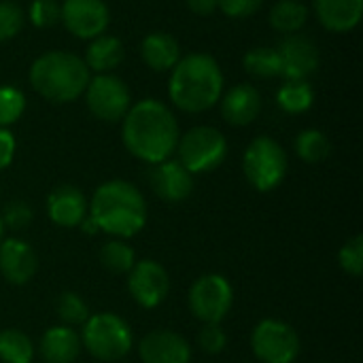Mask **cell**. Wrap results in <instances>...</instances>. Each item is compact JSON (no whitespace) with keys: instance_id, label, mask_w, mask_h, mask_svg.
Returning a JSON list of instances; mask_svg holds the SVG:
<instances>
[{"instance_id":"obj_1","label":"cell","mask_w":363,"mask_h":363,"mask_svg":"<svg viewBox=\"0 0 363 363\" xmlns=\"http://www.w3.org/2000/svg\"><path fill=\"white\" fill-rule=\"evenodd\" d=\"M121 138L125 149L140 162L160 164L170 160L179 143V121L160 100L147 98L130 106L121 119Z\"/></svg>"},{"instance_id":"obj_2","label":"cell","mask_w":363,"mask_h":363,"mask_svg":"<svg viewBox=\"0 0 363 363\" xmlns=\"http://www.w3.org/2000/svg\"><path fill=\"white\" fill-rule=\"evenodd\" d=\"M223 94V70L208 53H189L170 70L168 96L183 113H204L219 104Z\"/></svg>"},{"instance_id":"obj_3","label":"cell","mask_w":363,"mask_h":363,"mask_svg":"<svg viewBox=\"0 0 363 363\" xmlns=\"http://www.w3.org/2000/svg\"><path fill=\"white\" fill-rule=\"evenodd\" d=\"M87 215L94 219L100 232L119 240H128L145 228L147 202L134 183L113 179L94 191Z\"/></svg>"},{"instance_id":"obj_4","label":"cell","mask_w":363,"mask_h":363,"mask_svg":"<svg viewBox=\"0 0 363 363\" xmlns=\"http://www.w3.org/2000/svg\"><path fill=\"white\" fill-rule=\"evenodd\" d=\"M91 79L83 57L70 51H47L38 55L30 66L32 89L53 104H68L83 96Z\"/></svg>"},{"instance_id":"obj_5","label":"cell","mask_w":363,"mask_h":363,"mask_svg":"<svg viewBox=\"0 0 363 363\" xmlns=\"http://www.w3.org/2000/svg\"><path fill=\"white\" fill-rule=\"evenodd\" d=\"M81 328V347L98 362H119L134 347L130 325L115 313L89 315V319Z\"/></svg>"},{"instance_id":"obj_6","label":"cell","mask_w":363,"mask_h":363,"mask_svg":"<svg viewBox=\"0 0 363 363\" xmlns=\"http://www.w3.org/2000/svg\"><path fill=\"white\" fill-rule=\"evenodd\" d=\"M287 168H289L287 153L274 138L257 136L249 143L242 157V170L249 185L255 191L268 194L277 189L285 181Z\"/></svg>"},{"instance_id":"obj_7","label":"cell","mask_w":363,"mask_h":363,"mask_svg":"<svg viewBox=\"0 0 363 363\" xmlns=\"http://www.w3.org/2000/svg\"><path fill=\"white\" fill-rule=\"evenodd\" d=\"M179 164L191 174H202L219 168L228 155V140L223 132L211 125H196L179 136Z\"/></svg>"},{"instance_id":"obj_8","label":"cell","mask_w":363,"mask_h":363,"mask_svg":"<svg viewBox=\"0 0 363 363\" xmlns=\"http://www.w3.org/2000/svg\"><path fill=\"white\" fill-rule=\"evenodd\" d=\"M187 304L191 315L202 323H221L234 304V289L223 274H202L189 287Z\"/></svg>"},{"instance_id":"obj_9","label":"cell","mask_w":363,"mask_h":363,"mask_svg":"<svg viewBox=\"0 0 363 363\" xmlns=\"http://www.w3.org/2000/svg\"><path fill=\"white\" fill-rule=\"evenodd\" d=\"M300 349L298 332L281 319H264L251 332V351L262 363H296Z\"/></svg>"},{"instance_id":"obj_10","label":"cell","mask_w":363,"mask_h":363,"mask_svg":"<svg viewBox=\"0 0 363 363\" xmlns=\"http://www.w3.org/2000/svg\"><path fill=\"white\" fill-rule=\"evenodd\" d=\"M85 104L89 113L106 123H117L125 117L132 106V94L123 79L113 72L96 74L89 79L85 91Z\"/></svg>"},{"instance_id":"obj_11","label":"cell","mask_w":363,"mask_h":363,"mask_svg":"<svg viewBox=\"0 0 363 363\" xmlns=\"http://www.w3.org/2000/svg\"><path fill=\"white\" fill-rule=\"evenodd\" d=\"M60 21L72 36L91 40L106 32L111 11L104 0H64L60 4Z\"/></svg>"},{"instance_id":"obj_12","label":"cell","mask_w":363,"mask_h":363,"mask_svg":"<svg viewBox=\"0 0 363 363\" xmlns=\"http://www.w3.org/2000/svg\"><path fill=\"white\" fill-rule=\"evenodd\" d=\"M128 291L140 308H157L170 294V277L155 259H140L128 272Z\"/></svg>"},{"instance_id":"obj_13","label":"cell","mask_w":363,"mask_h":363,"mask_svg":"<svg viewBox=\"0 0 363 363\" xmlns=\"http://www.w3.org/2000/svg\"><path fill=\"white\" fill-rule=\"evenodd\" d=\"M277 51L281 60L283 79H308L321 62L317 45L300 32L287 34L277 47Z\"/></svg>"},{"instance_id":"obj_14","label":"cell","mask_w":363,"mask_h":363,"mask_svg":"<svg viewBox=\"0 0 363 363\" xmlns=\"http://www.w3.org/2000/svg\"><path fill=\"white\" fill-rule=\"evenodd\" d=\"M38 272V255L30 242L11 236L0 242V274L11 285H28Z\"/></svg>"},{"instance_id":"obj_15","label":"cell","mask_w":363,"mask_h":363,"mask_svg":"<svg viewBox=\"0 0 363 363\" xmlns=\"http://www.w3.org/2000/svg\"><path fill=\"white\" fill-rule=\"evenodd\" d=\"M149 185L157 198L170 204L185 202L194 194V174L185 170L177 160H164L149 170Z\"/></svg>"},{"instance_id":"obj_16","label":"cell","mask_w":363,"mask_h":363,"mask_svg":"<svg viewBox=\"0 0 363 363\" xmlns=\"http://www.w3.org/2000/svg\"><path fill=\"white\" fill-rule=\"evenodd\" d=\"M143 363H191V345L172 330H153L138 342Z\"/></svg>"},{"instance_id":"obj_17","label":"cell","mask_w":363,"mask_h":363,"mask_svg":"<svg viewBox=\"0 0 363 363\" xmlns=\"http://www.w3.org/2000/svg\"><path fill=\"white\" fill-rule=\"evenodd\" d=\"M219 106H221V117L230 125L242 128V125L253 123L259 117L262 94L257 91V87H253L249 83H238L221 94Z\"/></svg>"},{"instance_id":"obj_18","label":"cell","mask_w":363,"mask_h":363,"mask_svg":"<svg viewBox=\"0 0 363 363\" xmlns=\"http://www.w3.org/2000/svg\"><path fill=\"white\" fill-rule=\"evenodd\" d=\"M87 213L89 202L74 185H57L47 196V215L60 228H79Z\"/></svg>"},{"instance_id":"obj_19","label":"cell","mask_w":363,"mask_h":363,"mask_svg":"<svg viewBox=\"0 0 363 363\" xmlns=\"http://www.w3.org/2000/svg\"><path fill=\"white\" fill-rule=\"evenodd\" d=\"M315 15L325 30L345 34L359 26L363 0H315Z\"/></svg>"},{"instance_id":"obj_20","label":"cell","mask_w":363,"mask_h":363,"mask_svg":"<svg viewBox=\"0 0 363 363\" xmlns=\"http://www.w3.org/2000/svg\"><path fill=\"white\" fill-rule=\"evenodd\" d=\"M140 57L153 72H168L181 60V45L170 32L155 30L143 38Z\"/></svg>"},{"instance_id":"obj_21","label":"cell","mask_w":363,"mask_h":363,"mask_svg":"<svg viewBox=\"0 0 363 363\" xmlns=\"http://www.w3.org/2000/svg\"><path fill=\"white\" fill-rule=\"evenodd\" d=\"M81 349V336L68 325H53L40 338V357L45 363H74Z\"/></svg>"},{"instance_id":"obj_22","label":"cell","mask_w":363,"mask_h":363,"mask_svg":"<svg viewBox=\"0 0 363 363\" xmlns=\"http://www.w3.org/2000/svg\"><path fill=\"white\" fill-rule=\"evenodd\" d=\"M123 55H125L123 43L117 36L100 34L89 40L83 62L89 68V72L106 74V72H113L123 62Z\"/></svg>"},{"instance_id":"obj_23","label":"cell","mask_w":363,"mask_h":363,"mask_svg":"<svg viewBox=\"0 0 363 363\" xmlns=\"http://www.w3.org/2000/svg\"><path fill=\"white\" fill-rule=\"evenodd\" d=\"M270 26L281 34H296L308 21V6L302 0H279L270 9Z\"/></svg>"},{"instance_id":"obj_24","label":"cell","mask_w":363,"mask_h":363,"mask_svg":"<svg viewBox=\"0 0 363 363\" xmlns=\"http://www.w3.org/2000/svg\"><path fill=\"white\" fill-rule=\"evenodd\" d=\"M315 102V89L308 79H285V83L277 91V104L289 113L300 115L306 113Z\"/></svg>"},{"instance_id":"obj_25","label":"cell","mask_w":363,"mask_h":363,"mask_svg":"<svg viewBox=\"0 0 363 363\" xmlns=\"http://www.w3.org/2000/svg\"><path fill=\"white\" fill-rule=\"evenodd\" d=\"M296 147V153L302 162L306 164H321L330 157L332 153V143L330 138L325 136V132L321 130H315V128H308V130H302L294 143Z\"/></svg>"},{"instance_id":"obj_26","label":"cell","mask_w":363,"mask_h":363,"mask_svg":"<svg viewBox=\"0 0 363 363\" xmlns=\"http://www.w3.org/2000/svg\"><path fill=\"white\" fill-rule=\"evenodd\" d=\"M0 362L2 363H32L34 362V345L32 340L15 330H2L0 332Z\"/></svg>"},{"instance_id":"obj_27","label":"cell","mask_w":363,"mask_h":363,"mask_svg":"<svg viewBox=\"0 0 363 363\" xmlns=\"http://www.w3.org/2000/svg\"><path fill=\"white\" fill-rule=\"evenodd\" d=\"M242 64L253 79L268 81L281 77V60L277 47H255L245 55Z\"/></svg>"},{"instance_id":"obj_28","label":"cell","mask_w":363,"mask_h":363,"mask_svg":"<svg viewBox=\"0 0 363 363\" xmlns=\"http://www.w3.org/2000/svg\"><path fill=\"white\" fill-rule=\"evenodd\" d=\"M136 262H138L136 253L125 240L115 238V240H108L106 245H102V249H100V264L111 274H128Z\"/></svg>"},{"instance_id":"obj_29","label":"cell","mask_w":363,"mask_h":363,"mask_svg":"<svg viewBox=\"0 0 363 363\" xmlns=\"http://www.w3.org/2000/svg\"><path fill=\"white\" fill-rule=\"evenodd\" d=\"M55 315L60 317L62 325H68V328H79L83 325L87 319H89V306L87 302L74 294V291H64L60 294L57 302H55Z\"/></svg>"},{"instance_id":"obj_30","label":"cell","mask_w":363,"mask_h":363,"mask_svg":"<svg viewBox=\"0 0 363 363\" xmlns=\"http://www.w3.org/2000/svg\"><path fill=\"white\" fill-rule=\"evenodd\" d=\"M26 111V96L19 87H0V128L13 125Z\"/></svg>"},{"instance_id":"obj_31","label":"cell","mask_w":363,"mask_h":363,"mask_svg":"<svg viewBox=\"0 0 363 363\" xmlns=\"http://www.w3.org/2000/svg\"><path fill=\"white\" fill-rule=\"evenodd\" d=\"M26 23L23 9L13 0H0V43L15 38Z\"/></svg>"},{"instance_id":"obj_32","label":"cell","mask_w":363,"mask_h":363,"mask_svg":"<svg viewBox=\"0 0 363 363\" xmlns=\"http://www.w3.org/2000/svg\"><path fill=\"white\" fill-rule=\"evenodd\" d=\"M338 266L345 274L359 279L363 272V238L353 236L338 251Z\"/></svg>"},{"instance_id":"obj_33","label":"cell","mask_w":363,"mask_h":363,"mask_svg":"<svg viewBox=\"0 0 363 363\" xmlns=\"http://www.w3.org/2000/svg\"><path fill=\"white\" fill-rule=\"evenodd\" d=\"M4 230L11 232H21L26 228H30L32 219H34V211L28 202L23 200H13L4 206V213L0 215Z\"/></svg>"},{"instance_id":"obj_34","label":"cell","mask_w":363,"mask_h":363,"mask_svg":"<svg viewBox=\"0 0 363 363\" xmlns=\"http://www.w3.org/2000/svg\"><path fill=\"white\" fill-rule=\"evenodd\" d=\"M28 17L34 28H53L60 23V2L57 0H32Z\"/></svg>"},{"instance_id":"obj_35","label":"cell","mask_w":363,"mask_h":363,"mask_svg":"<svg viewBox=\"0 0 363 363\" xmlns=\"http://www.w3.org/2000/svg\"><path fill=\"white\" fill-rule=\"evenodd\" d=\"M228 345V334L223 332L221 323H204L198 334V347L206 355H219L223 353Z\"/></svg>"},{"instance_id":"obj_36","label":"cell","mask_w":363,"mask_h":363,"mask_svg":"<svg viewBox=\"0 0 363 363\" xmlns=\"http://www.w3.org/2000/svg\"><path fill=\"white\" fill-rule=\"evenodd\" d=\"M262 4L264 0H217V9L232 19H245L255 15Z\"/></svg>"},{"instance_id":"obj_37","label":"cell","mask_w":363,"mask_h":363,"mask_svg":"<svg viewBox=\"0 0 363 363\" xmlns=\"http://www.w3.org/2000/svg\"><path fill=\"white\" fill-rule=\"evenodd\" d=\"M15 149H17L15 136L9 132V128H0V172L11 166L15 157Z\"/></svg>"},{"instance_id":"obj_38","label":"cell","mask_w":363,"mask_h":363,"mask_svg":"<svg viewBox=\"0 0 363 363\" xmlns=\"http://www.w3.org/2000/svg\"><path fill=\"white\" fill-rule=\"evenodd\" d=\"M187 9L194 15L200 17H208L217 11V0H187Z\"/></svg>"},{"instance_id":"obj_39","label":"cell","mask_w":363,"mask_h":363,"mask_svg":"<svg viewBox=\"0 0 363 363\" xmlns=\"http://www.w3.org/2000/svg\"><path fill=\"white\" fill-rule=\"evenodd\" d=\"M2 238H4V225H2V219H0V242H2Z\"/></svg>"}]
</instances>
